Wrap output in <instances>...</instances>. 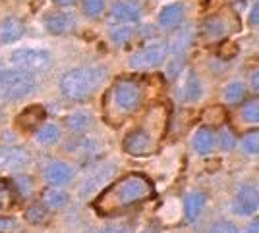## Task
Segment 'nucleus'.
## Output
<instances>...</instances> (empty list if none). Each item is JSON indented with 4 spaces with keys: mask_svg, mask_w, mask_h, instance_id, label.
Here are the masks:
<instances>
[{
    "mask_svg": "<svg viewBox=\"0 0 259 233\" xmlns=\"http://www.w3.org/2000/svg\"><path fill=\"white\" fill-rule=\"evenodd\" d=\"M155 195L151 180H147L143 173H128L112 185H108L95 201V210L101 216H116L128 208L149 201Z\"/></svg>",
    "mask_w": 259,
    "mask_h": 233,
    "instance_id": "obj_1",
    "label": "nucleus"
},
{
    "mask_svg": "<svg viewBox=\"0 0 259 233\" xmlns=\"http://www.w3.org/2000/svg\"><path fill=\"white\" fill-rule=\"evenodd\" d=\"M143 87L136 79H118L105 93L103 116L110 126H120L143 104Z\"/></svg>",
    "mask_w": 259,
    "mask_h": 233,
    "instance_id": "obj_2",
    "label": "nucleus"
},
{
    "mask_svg": "<svg viewBox=\"0 0 259 233\" xmlns=\"http://www.w3.org/2000/svg\"><path fill=\"white\" fill-rule=\"evenodd\" d=\"M166 124H168V116H166L164 106H155L145 116L143 124L126 135L124 150L132 156H147L155 152L166 131Z\"/></svg>",
    "mask_w": 259,
    "mask_h": 233,
    "instance_id": "obj_3",
    "label": "nucleus"
},
{
    "mask_svg": "<svg viewBox=\"0 0 259 233\" xmlns=\"http://www.w3.org/2000/svg\"><path fill=\"white\" fill-rule=\"evenodd\" d=\"M107 75V70L99 68V66H85V68L70 70L60 79V93L68 100H76V102L85 100L105 83Z\"/></svg>",
    "mask_w": 259,
    "mask_h": 233,
    "instance_id": "obj_4",
    "label": "nucleus"
},
{
    "mask_svg": "<svg viewBox=\"0 0 259 233\" xmlns=\"http://www.w3.org/2000/svg\"><path fill=\"white\" fill-rule=\"evenodd\" d=\"M37 91V79L27 72H0V98L22 100Z\"/></svg>",
    "mask_w": 259,
    "mask_h": 233,
    "instance_id": "obj_5",
    "label": "nucleus"
},
{
    "mask_svg": "<svg viewBox=\"0 0 259 233\" xmlns=\"http://www.w3.org/2000/svg\"><path fill=\"white\" fill-rule=\"evenodd\" d=\"M12 70L18 72H27V74H37V72H47L53 66V56L45 48H18L8 54Z\"/></svg>",
    "mask_w": 259,
    "mask_h": 233,
    "instance_id": "obj_6",
    "label": "nucleus"
},
{
    "mask_svg": "<svg viewBox=\"0 0 259 233\" xmlns=\"http://www.w3.org/2000/svg\"><path fill=\"white\" fill-rule=\"evenodd\" d=\"M168 56V44L166 42H153L149 46L141 48L130 58V66L134 70H151L161 66Z\"/></svg>",
    "mask_w": 259,
    "mask_h": 233,
    "instance_id": "obj_7",
    "label": "nucleus"
},
{
    "mask_svg": "<svg viewBox=\"0 0 259 233\" xmlns=\"http://www.w3.org/2000/svg\"><path fill=\"white\" fill-rule=\"evenodd\" d=\"M259 208V195L253 183H242L234 197V212L240 216H253Z\"/></svg>",
    "mask_w": 259,
    "mask_h": 233,
    "instance_id": "obj_8",
    "label": "nucleus"
},
{
    "mask_svg": "<svg viewBox=\"0 0 259 233\" xmlns=\"http://www.w3.org/2000/svg\"><path fill=\"white\" fill-rule=\"evenodd\" d=\"M45 180L54 187H62L74 180V168L64 160H54L45 168Z\"/></svg>",
    "mask_w": 259,
    "mask_h": 233,
    "instance_id": "obj_9",
    "label": "nucleus"
},
{
    "mask_svg": "<svg viewBox=\"0 0 259 233\" xmlns=\"http://www.w3.org/2000/svg\"><path fill=\"white\" fill-rule=\"evenodd\" d=\"M29 162V152L23 147H0V169H20Z\"/></svg>",
    "mask_w": 259,
    "mask_h": 233,
    "instance_id": "obj_10",
    "label": "nucleus"
},
{
    "mask_svg": "<svg viewBox=\"0 0 259 233\" xmlns=\"http://www.w3.org/2000/svg\"><path fill=\"white\" fill-rule=\"evenodd\" d=\"M141 6L136 0H120L112 6L110 10V18L118 23H132L141 18Z\"/></svg>",
    "mask_w": 259,
    "mask_h": 233,
    "instance_id": "obj_11",
    "label": "nucleus"
},
{
    "mask_svg": "<svg viewBox=\"0 0 259 233\" xmlns=\"http://www.w3.org/2000/svg\"><path fill=\"white\" fill-rule=\"evenodd\" d=\"M47 29L53 33V35H66L76 27V18L72 14H64V12H54L49 14L47 20H45Z\"/></svg>",
    "mask_w": 259,
    "mask_h": 233,
    "instance_id": "obj_12",
    "label": "nucleus"
},
{
    "mask_svg": "<svg viewBox=\"0 0 259 233\" xmlns=\"http://www.w3.org/2000/svg\"><path fill=\"white\" fill-rule=\"evenodd\" d=\"M205 202H207L205 193H201V191L188 193L186 199H184V214H186V220H188V222H195V220L201 216L203 208H205Z\"/></svg>",
    "mask_w": 259,
    "mask_h": 233,
    "instance_id": "obj_13",
    "label": "nucleus"
},
{
    "mask_svg": "<svg viewBox=\"0 0 259 233\" xmlns=\"http://www.w3.org/2000/svg\"><path fill=\"white\" fill-rule=\"evenodd\" d=\"M184 20V6L182 4H168L159 14V23L162 29H176Z\"/></svg>",
    "mask_w": 259,
    "mask_h": 233,
    "instance_id": "obj_14",
    "label": "nucleus"
},
{
    "mask_svg": "<svg viewBox=\"0 0 259 233\" xmlns=\"http://www.w3.org/2000/svg\"><path fill=\"white\" fill-rule=\"evenodd\" d=\"M23 35V23L18 18H6L0 23V44L18 41Z\"/></svg>",
    "mask_w": 259,
    "mask_h": 233,
    "instance_id": "obj_15",
    "label": "nucleus"
},
{
    "mask_svg": "<svg viewBox=\"0 0 259 233\" xmlns=\"http://www.w3.org/2000/svg\"><path fill=\"white\" fill-rule=\"evenodd\" d=\"M45 120V110L43 106H29V108H25L22 114L18 116V124L20 127L23 129H35L37 126H41Z\"/></svg>",
    "mask_w": 259,
    "mask_h": 233,
    "instance_id": "obj_16",
    "label": "nucleus"
},
{
    "mask_svg": "<svg viewBox=\"0 0 259 233\" xmlns=\"http://www.w3.org/2000/svg\"><path fill=\"white\" fill-rule=\"evenodd\" d=\"M178 96H180V100H184V102H195V100H199V96H201V83L195 77L194 72L188 74L184 85L180 87Z\"/></svg>",
    "mask_w": 259,
    "mask_h": 233,
    "instance_id": "obj_17",
    "label": "nucleus"
},
{
    "mask_svg": "<svg viewBox=\"0 0 259 233\" xmlns=\"http://www.w3.org/2000/svg\"><path fill=\"white\" fill-rule=\"evenodd\" d=\"M213 145H215V133L209 127H201L195 131L194 148L197 150V154H209L213 150Z\"/></svg>",
    "mask_w": 259,
    "mask_h": 233,
    "instance_id": "obj_18",
    "label": "nucleus"
},
{
    "mask_svg": "<svg viewBox=\"0 0 259 233\" xmlns=\"http://www.w3.org/2000/svg\"><path fill=\"white\" fill-rule=\"evenodd\" d=\"M43 204L47 208H54L60 210L68 204V193L62 191L60 187H51L43 193Z\"/></svg>",
    "mask_w": 259,
    "mask_h": 233,
    "instance_id": "obj_19",
    "label": "nucleus"
},
{
    "mask_svg": "<svg viewBox=\"0 0 259 233\" xmlns=\"http://www.w3.org/2000/svg\"><path fill=\"white\" fill-rule=\"evenodd\" d=\"M58 137H60V129H58V126H54V124H47V126L39 127V129L35 131L37 143H39V145H45V147L54 145V143L58 141Z\"/></svg>",
    "mask_w": 259,
    "mask_h": 233,
    "instance_id": "obj_20",
    "label": "nucleus"
},
{
    "mask_svg": "<svg viewBox=\"0 0 259 233\" xmlns=\"http://www.w3.org/2000/svg\"><path fill=\"white\" fill-rule=\"evenodd\" d=\"M91 124V116L87 114V112H74V114H70V116L66 118V126L70 131H74V133H81V131H85L87 127Z\"/></svg>",
    "mask_w": 259,
    "mask_h": 233,
    "instance_id": "obj_21",
    "label": "nucleus"
},
{
    "mask_svg": "<svg viewBox=\"0 0 259 233\" xmlns=\"http://www.w3.org/2000/svg\"><path fill=\"white\" fill-rule=\"evenodd\" d=\"M192 37H194V33H192V29H184V31H178V35L172 39V42L168 44V52L172 54H182V50H186L188 48V44L192 42Z\"/></svg>",
    "mask_w": 259,
    "mask_h": 233,
    "instance_id": "obj_22",
    "label": "nucleus"
},
{
    "mask_svg": "<svg viewBox=\"0 0 259 233\" xmlns=\"http://www.w3.org/2000/svg\"><path fill=\"white\" fill-rule=\"evenodd\" d=\"M203 33L209 39H219V37H225L227 35V25L225 21L219 20V18H209L203 25Z\"/></svg>",
    "mask_w": 259,
    "mask_h": 233,
    "instance_id": "obj_23",
    "label": "nucleus"
},
{
    "mask_svg": "<svg viewBox=\"0 0 259 233\" xmlns=\"http://www.w3.org/2000/svg\"><path fill=\"white\" fill-rule=\"evenodd\" d=\"M25 220L29 223H35V225H41L49 220V210H47V206H45L43 202L41 204H33L27 208L25 212Z\"/></svg>",
    "mask_w": 259,
    "mask_h": 233,
    "instance_id": "obj_24",
    "label": "nucleus"
},
{
    "mask_svg": "<svg viewBox=\"0 0 259 233\" xmlns=\"http://www.w3.org/2000/svg\"><path fill=\"white\" fill-rule=\"evenodd\" d=\"M246 98V85L242 83H230L225 87V100L228 104H238Z\"/></svg>",
    "mask_w": 259,
    "mask_h": 233,
    "instance_id": "obj_25",
    "label": "nucleus"
},
{
    "mask_svg": "<svg viewBox=\"0 0 259 233\" xmlns=\"http://www.w3.org/2000/svg\"><path fill=\"white\" fill-rule=\"evenodd\" d=\"M227 122V112L221 106H211L203 112V124H213V126H221Z\"/></svg>",
    "mask_w": 259,
    "mask_h": 233,
    "instance_id": "obj_26",
    "label": "nucleus"
},
{
    "mask_svg": "<svg viewBox=\"0 0 259 233\" xmlns=\"http://www.w3.org/2000/svg\"><path fill=\"white\" fill-rule=\"evenodd\" d=\"M108 0H81V8H83V14L89 16V18H99L105 6H107Z\"/></svg>",
    "mask_w": 259,
    "mask_h": 233,
    "instance_id": "obj_27",
    "label": "nucleus"
},
{
    "mask_svg": "<svg viewBox=\"0 0 259 233\" xmlns=\"http://www.w3.org/2000/svg\"><path fill=\"white\" fill-rule=\"evenodd\" d=\"M14 204V187L8 181L0 180V210H6Z\"/></svg>",
    "mask_w": 259,
    "mask_h": 233,
    "instance_id": "obj_28",
    "label": "nucleus"
},
{
    "mask_svg": "<svg viewBox=\"0 0 259 233\" xmlns=\"http://www.w3.org/2000/svg\"><path fill=\"white\" fill-rule=\"evenodd\" d=\"M132 37H134V29L132 27H114L110 31V39H112L114 44H118V46L128 44L132 41Z\"/></svg>",
    "mask_w": 259,
    "mask_h": 233,
    "instance_id": "obj_29",
    "label": "nucleus"
},
{
    "mask_svg": "<svg viewBox=\"0 0 259 233\" xmlns=\"http://www.w3.org/2000/svg\"><path fill=\"white\" fill-rule=\"evenodd\" d=\"M242 116H244V120H248L249 124H257L259 122V100H249V102H246L244 104V108H242Z\"/></svg>",
    "mask_w": 259,
    "mask_h": 233,
    "instance_id": "obj_30",
    "label": "nucleus"
},
{
    "mask_svg": "<svg viewBox=\"0 0 259 233\" xmlns=\"http://www.w3.org/2000/svg\"><path fill=\"white\" fill-rule=\"evenodd\" d=\"M242 147H244V150H246L248 154L255 156V154L259 152V133L257 131H249L248 135L244 137V141H242Z\"/></svg>",
    "mask_w": 259,
    "mask_h": 233,
    "instance_id": "obj_31",
    "label": "nucleus"
},
{
    "mask_svg": "<svg viewBox=\"0 0 259 233\" xmlns=\"http://www.w3.org/2000/svg\"><path fill=\"white\" fill-rule=\"evenodd\" d=\"M211 233H240L238 227L232 222H227V220H221L211 225Z\"/></svg>",
    "mask_w": 259,
    "mask_h": 233,
    "instance_id": "obj_32",
    "label": "nucleus"
},
{
    "mask_svg": "<svg viewBox=\"0 0 259 233\" xmlns=\"http://www.w3.org/2000/svg\"><path fill=\"white\" fill-rule=\"evenodd\" d=\"M236 145V137H234V133L228 129V127H225L223 131H221V147L225 148V150H228V148H232Z\"/></svg>",
    "mask_w": 259,
    "mask_h": 233,
    "instance_id": "obj_33",
    "label": "nucleus"
},
{
    "mask_svg": "<svg viewBox=\"0 0 259 233\" xmlns=\"http://www.w3.org/2000/svg\"><path fill=\"white\" fill-rule=\"evenodd\" d=\"M182 66H184V60H180V58H174L172 62H170V68H168V77H170V79H176V77H178V74L182 72Z\"/></svg>",
    "mask_w": 259,
    "mask_h": 233,
    "instance_id": "obj_34",
    "label": "nucleus"
},
{
    "mask_svg": "<svg viewBox=\"0 0 259 233\" xmlns=\"http://www.w3.org/2000/svg\"><path fill=\"white\" fill-rule=\"evenodd\" d=\"M101 233H130V227L126 223H112V225H107Z\"/></svg>",
    "mask_w": 259,
    "mask_h": 233,
    "instance_id": "obj_35",
    "label": "nucleus"
},
{
    "mask_svg": "<svg viewBox=\"0 0 259 233\" xmlns=\"http://www.w3.org/2000/svg\"><path fill=\"white\" fill-rule=\"evenodd\" d=\"M257 20H259V6H257V4H253L251 14H249V23L255 27V25H257Z\"/></svg>",
    "mask_w": 259,
    "mask_h": 233,
    "instance_id": "obj_36",
    "label": "nucleus"
},
{
    "mask_svg": "<svg viewBox=\"0 0 259 233\" xmlns=\"http://www.w3.org/2000/svg\"><path fill=\"white\" fill-rule=\"evenodd\" d=\"M244 233H259V222H257V220H253V222L249 223L248 229H246Z\"/></svg>",
    "mask_w": 259,
    "mask_h": 233,
    "instance_id": "obj_37",
    "label": "nucleus"
},
{
    "mask_svg": "<svg viewBox=\"0 0 259 233\" xmlns=\"http://www.w3.org/2000/svg\"><path fill=\"white\" fill-rule=\"evenodd\" d=\"M12 225H14V220H8V218H2V220H0V229L12 227Z\"/></svg>",
    "mask_w": 259,
    "mask_h": 233,
    "instance_id": "obj_38",
    "label": "nucleus"
},
{
    "mask_svg": "<svg viewBox=\"0 0 259 233\" xmlns=\"http://www.w3.org/2000/svg\"><path fill=\"white\" fill-rule=\"evenodd\" d=\"M53 2H56L58 6H70V4H74L76 0H53Z\"/></svg>",
    "mask_w": 259,
    "mask_h": 233,
    "instance_id": "obj_39",
    "label": "nucleus"
},
{
    "mask_svg": "<svg viewBox=\"0 0 259 233\" xmlns=\"http://www.w3.org/2000/svg\"><path fill=\"white\" fill-rule=\"evenodd\" d=\"M259 74L257 72H253V75H251V81H253V89H255V91H257V87H259Z\"/></svg>",
    "mask_w": 259,
    "mask_h": 233,
    "instance_id": "obj_40",
    "label": "nucleus"
},
{
    "mask_svg": "<svg viewBox=\"0 0 259 233\" xmlns=\"http://www.w3.org/2000/svg\"><path fill=\"white\" fill-rule=\"evenodd\" d=\"M91 233H93V231H91Z\"/></svg>",
    "mask_w": 259,
    "mask_h": 233,
    "instance_id": "obj_41",
    "label": "nucleus"
}]
</instances>
